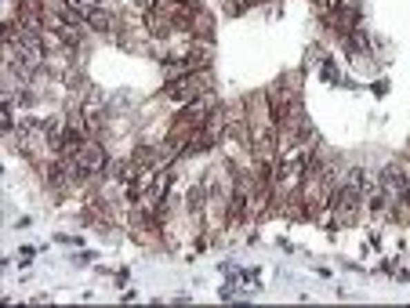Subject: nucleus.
<instances>
[{
  "label": "nucleus",
  "instance_id": "obj_2",
  "mask_svg": "<svg viewBox=\"0 0 410 308\" xmlns=\"http://www.w3.org/2000/svg\"><path fill=\"white\" fill-rule=\"evenodd\" d=\"M302 174H305V152H291V156H284V163H280V171H276V185L291 189L302 181Z\"/></svg>",
  "mask_w": 410,
  "mask_h": 308
},
{
  "label": "nucleus",
  "instance_id": "obj_1",
  "mask_svg": "<svg viewBox=\"0 0 410 308\" xmlns=\"http://www.w3.org/2000/svg\"><path fill=\"white\" fill-rule=\"evenodd\" d=\"M69 160H77V167H80L84 174H98V171H106V149L98 145V142H91V138H84L80 149H77Z\"/></svg>",
  "mask_w": 410,
  "mask_h": 308
},
{
  "label": "nucleus",
  "instance_id": "obj_8",
  "mask_svg": "<svg viewBox=\"0 0 410 308\" xmlns=\"http://www.w3.org/2000/svg\"><path fill=\"white\" fill-rule=\"evenodd\" d=\"M247 4H244V0H229V11H244Z\"/></svg>",
  "mask_w": 410,
  "mask_h": 308
},
{
  "label": "nucleus",
  "instance_id": "obj_4",
  "mask_svg": "<svg viewBox=\"0 0 410 308\" xmlns=\"http://www.w3.org/2000/svg\"><path fill=\"white\" fill-rule=\"evenodd\" d=\"M200 83H204V76H178V83H171V94L175 98H200Z\"/></svg>",
  "mask_w": 410,
  "mask_h": 308
},
{
  "label": "nucleus",
  "instance_id": "obj_7",
  "mask_svg": "<svg viewBox=\"0 0 410 308\" xmlns=\"http://www.w3.org/2000/svg\"><path fill=\"white\" fill-rule=\"evenodd\" d=\"M135 4L142 8V11H153V8H157V0H135Z\"/></svg>",
  "mask_w": 410,
  "mask_h": 308
},
{
  "label": "nucleus",
  "instance_id": "obj_5",
  "mask_svg": "<svg viewBox=\"0 0 410 308\" xmlns=\"http://www.w3.org/2000/svg\"><path fill=\"white\" fill-rule=\"evenodd\" d=\"M84 22L95 25V30H109L113 25V15L109 11H98V8H88V15H84Z\"/></svg>",
  "mask_w": 410,
  "mask_h": 308
},
{
  "label": "nucleus",
  "instance_id": "obj_3",
  "mask_svg": "<svg viewBox=\"0 0 410 308\" xmlns=\"http://www.w3.org/2000/svg\"><path fill=\"white\" fill-rule=\"evenodd\" d=\"M334 211H338V218H342V221L356 218V211H360V189L356 185H345L342 192L334 196Z\"/></svg>",
  "mask_w": 410,
  "mask_h": 308
},
{
  "label": "nucleus",
  "instance_id": "obj_6",
  "mask_svg": "<svg viewBox=\"0 0 410 308\" xmlns=\"http://www.w3.org/2000/svg\"><path fill=\"white\" fill-rule=\"evenodd\" d=\"M69 4H73V8H95L98 0H69Z\"/></svg>",
  "mask_w": 410,
  "mask_h": 308
}]
</instances>
